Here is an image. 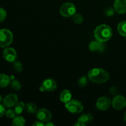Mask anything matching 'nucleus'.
Segmentation results:
<instances>
[{
    "label": "nucleus",
    "mask_w": 126,
    "mask_h": 126,
    "mask_svg": "<svg viewBox=\"0 0 126 126\" xmlns=\"http://www.w3.org/2000/svg\"><path fill=\"white\" fill-rule=\"evenodd\" d=\"M89 79L97 84H103L110 79L109 73L102 68H93L88 72Z\"/></svg>",
    "instance_id": "f257e3e1"
},
{
    "label": "nucleus",
    "mask_w": 126,
    "mask_h": 126,
    "mask_svg": "<svg viewBox=\"0 0 126 126\" xmlns=\"http://www.w3.org/2000/svg\"><path fill=\"white\" fill-rule=\"evenodd\" d=\"M113 36V30L110 26L107 25H100L95 28L94 30V36L96 40L98 41H108Z\"/></svg>",
    "instance_id": "f03ea898"
},
{
    "label": "nucleus",
    "mask_w": 126,
    "mask_h": 126,
    "mask_svg": "<svg viewBox=\"0 0 126 126\" xmlns=\"http://www.w3.org/2000/svg\"><path fill=\"white\" fill-rule=\"evenodd\" d=\"M13 34L7 29L0 30V47H7L12 43Z\"/></svg>",
    "instance_id": "7ed1b4c3"
},
{
    "label": "nucleus",
    "mask_w": 126,
    "mask_h": 126,
    "mask_svg": "<svg viewBox=\"0 0 126 126\" xmlns=\"http://www.w3.org/2000/svg\"><path fill=\"white\" fill-rule=\"evenodd\" d=\"M65 108L70 113L73 114L81 113L84 110V106L81 102L76 100H71L65 103Z\"/></svg>",
    "instance_id": "20e7f679"
},
{
    "label": "nucleus",
    "mask_w": 126,
    "mask_h": 126,
    "mask_svg": "<svg viewBox=\"0 0 126 126\" xmlns=\"http://www.w3.org/2000/svg\"><path fill=\"white\" fill-rule=\"evenodd\" d=\"M76 12V6L71 2H65L62 5L60 8V14L64 17H72Z\"/></svg>",
    "instance_id": "39448f33"
},
{
    "label": "nucleus",
    "mask_w": 126,
    "mask_h": 126,
    "mask_svg": "<svg viewBox=\"0 0 126 126\" xmlns=\"http://www.w3.org/2000/svg\"><path fill=\"white\" fill-rule=\"evenodd\" d=\"M111 105L116 110H121L126 107V98L121 95H116L113 98Z\"/></svg>",
    "instance_id": "423d86ee"
},
{
    "label": "nucleus",
    "mask_w": 126,
    "mask_h": 126,
    "mask_svg": "<svg viewBox=\"0 0 126 126\" xmlns=\"http://www.w3.org/2000/svg\"><path fill=\"white\" fill-rule=\"evenodd\" d=\"M57 87L56 82L53 79H47L43 82L41 86L39 89L41 92L47 91V92H52L55 91Z\"/></svg>",
    "instance_id": "0eeeda50"
},
{
    "label": "nucleus",
    "mask_w": 126,
    "mask_h": 126,
    "mask_svg": "<svg viewBox=\"0 0 126 126\" xmlns=\"http://www.w3.org/2000/svg\"><path fill=\"white\" fill-rule=\"evenodd\" d=\"M36 118L43 123H47L52 119V114L50 111L46 108H40L36 112Z\"/></svg>",
    "instance_id": "6e6552de"
},
{
    "label": "nucleus",
    "mask_w": 126,
    "mask_h": 126,
    "mask_svg": "<svg viewBox=\"0 0 126 126\" xmlns=\"http://www.w3.org/2000/svg\"><path fill=\"white\" fill-rule=\"evenodd\" d=\"M111 101L107 97H101L96 102V107L100 111H106L110 107Z\"/></svg>",
    "instance_id": "1a4fd4ad"
},
{
    "label": "nucleus",
    "mask_w": 126,
    "mask_h": 126,
    "mask_svg": "<svg viewBox=\"0 0 126 126\" xmlns=\"http://www.w3.org/2000/svg\"><path fill=\"white\" fill-rule=\"evenodd\" d=\"M18 102V97L16 94H9L7 95L2 100V104L6 108L14 107Z\"/></svg>",
    "instance_id": "9d476101"
},
{
    "label": "nucleus",
    "mask_w": 126,
    "mask_h": 126,
    "mask_svg": "<svg viewBox=\"0 0 126 126\" xmlns=\"http://www.w3.org/2000/svg\"><path fill=\"white\" fill-rule=\"evenodd\" d=\"M3 58L8 62H14L17 59V52L12 47H6L2 52Z\"/></svg>",
    "instance_id": "9b49d317"
},
{
    "label": "nucleus",
    "mask_w": 126,
    "mask_h": 126,
    "mask_svg": "<svg viewBox=\"0 0 126 126\" xmlns=\"http://www.w3.org/2000/svg\"><path fill=\"white\" fill-rule=\"evenodd\" d=\"M105 45L103 42L95 40L91 41L89 45V49L92 52H102L104 51Z\"/></svg>",
    "instance_id": "f8f14e48"
},
{
    "label": "nucleus",
    "mask_w": 126,
    "mask_h": 126,
    "mask_svg": "<svg viewBox=\"0 0 126 126\" xmlns=\"http://www.w3.org/2000/svg\"><path fill=\"white\" fill-rule=\"evenodd\" d=\"M114 9L115 12L119 14L126 13V0H115L114 2Z\"/></svg>",
    "instance_id": "ddd939ff"
},
{
    "label": "nucleus",
    "mask_w": 126,
    "mask_h": 126,
    "mask_svg": "<svg viewBox=\"0 0 126 126\" xmlns=\"http://www.w3.org/2000/svg\"><path fill=\"white\" fill-rule=\"evenodd\" d=\"M72 94L69 90L65 89L60 93V99L62 103H66L71 100Z\"/></svg>",
    "instance_id": "4468645a"
},
{
    "label": "nucleus",
    "mask_w": 126,
    "mask_h": 126,
    "mask_svg": "<svg viewBox=\"0 0 126 126\" xmlns=\"http://www.w3.org/2000/svg\"><path fill=\"white\" fill-rule=\"evenodd\" d=\"M93 116L90 113H85L78 119V121L84 123V124H89L93 121Z\"/></svg>",
    "instance_id": "2eb2a0df"
},
{
    "label": "nucleus",
    "mask_w": 126,
    "mask_h": 126,
    "mask_svg": "<svg viewBox=\"0 0 126 126\" xmlns=\"http://www.w3.org/2000/svg\"><path fill=\"white\" fill-rule=\"evenodd\" d=\"M11 83V79L5 74H0V87L5 88Z\"/></svg>",
    "instance_id": "dca6fc26"
},
{
    "label": "nucleus",
    "mask_w": 126,
    "mask_h": 126,
    "mask_svg": "<svg viewBox=\"0 0 126 126\" xmlns=\"http://www.w3.org/2000/svg\"><path fill=\"white\" fill-rule=\"evenodd\" d=\"M25 124V119L22 116H15L12 120V125L14 126H23Z\"/></svg>",
    "instance_id": "f3484780"
},
{
    "label": "nucleus",
    "mask_w": 126,
    "mask_h": 126,
    "mask_svg": "<svg viewBox=\"0 0 126 126\" xmlns=\"http://www.w3.org/2000/svg\"><path fill=\"white\" fill-rule=\"evenodd\" d=\"M117 30L119 34L123 36H126V21L119 22L118 25Z\"/></svg>",
    "instance_id": "a211bd4d"
},
{
    "label": "nucleus",
    "mask_w": 126,
    "mask_h": 126,
    "mask_svg": "<svg viewBox=\"0 0 126 126\" xmlns=\"http://www.w3.org/2000/svg\"><path fill=\"white\" fill-rule=\"evenodd\" d=\"M26 105L23 102H17V104L14 106V111L16 114H20L23 112L25 108H26Z\"/></svg>",
    "instance_id": "6ab92c4d"
},
{
    "label": "nucleus",
    "mask_w": 126,
    "mask_h": 126,
    "mask_svg": "<svg viewBox=\"0 0 126 126\" xmlns=\"http://www.w3.org/2000/svg\"><path fill=\"white\" fill-rule=\"evenodd\" d=\"M26 110L28 113H30V114H34V113H36L37 111V107L34 103H27L26 104Z\"/></svg>",
    "instance_id": "aec40b11"
},
{
    "label": "nucleus",
    "mask_w": 126,
    "mask_h": 126,
    "mask_svg": "<svg viewBox=\"0 0 126 126\" xmlns=\"http://www.w3.org/2000/svg\"><path fill=\"white\" fill-rule=\"evenodd\" d=\"M72 20L76 24H81L84 20L83 16L79 13H75L72 16Z\"/></svg>",
    "instance_id": "412c9836"
},
{
    "label": "nucleus",
    "mask_w": 126,
    "mask_h": 126,
    "mask_svg": "<svg viewBox=\"0 0 126 126\" xmlns=\"http://www.w3.org/2000/svg\"><path fill=\"white\" fill-rule=\"evenodd\" d=\"M88 79L89 78H87V76H82V77L80 78L78 80V85L81 87H85L87 84H88Z\"/></svg>",
    "instance_id": "4be33fe9"
},
{
    "label": "nucleus",
    "mask_w": 126,
    "mask_h": 126,
    "mask_svg": "<svg viewBox=\"0 0 126 126\" xmlns=\"http://www.w3.org/2000/svg\"><path fill=\"white\" fill-rule=\"evenodd\" d=\"M13 68L14 69L15 71L17 73H20L22 72V70L23 69V65L20 63V62L18 61H15L14 62H13Z\"/></svg>",
    "instance_id": "5701e85b"
},
{
    "label": "nucleus",
    "mask_w": 126,
    "mask_h": 126,
    "mask_svg": "<svg viewBox=\"0 0 126 126\" xmlns=\"http://www.w3.org/2000/svg\"><path fill=\"white\" fill-rule=\"evenodd\" d=\"M11 85V87L12 89L15 90V91H19L21 89V84L20 82L17 80H13L12 82L10 83Z\"/></svg>",
    "instance_id": "b1692460"
},
{
    "label": "nucleus",
    "mask_w": 126,
    "mask_h": 126,
    "mask_svg": "<svg viewBox=\"0 0 126 126\" xmlns=\"http://www.w3.org/2000/svg\"><path fill=\"white\" fill-rule=\"evenodd\" d=\"M114 12H115V10L114 7L113 8L112 7H108L105 9L104 13L105 15L107 17H111L114 14Z\"/></svg>",
    "instance_id": "393cba45"
},
{
    "label": "nucleus",
    "mask_w": 126,
    "mask_h": 126,
    "mask_svg": "<svg viewBox=\"0 0 126 126\" xmlns=\"http://www.w3.org/2000/svg\"><path fill=\"white\" fill-rule=\"evenodd\" d=\"M6 16H7V12H6V10L0 7V23L3 22L6 19Z\"/></svg>",
    "instance_id": "a878e982"
},
{
    "label": "nucleus",
    "mask_w": 126,
    "mask_h": 126,
    "mask_svg": "<svg viewBox=\"0 0 126 126\" xmlns=\"http://www.w3.org/2000/svg\"><path fill=\"white\" fill-rule=\"evenodd\" d=\"M6 116L7 118H14L15 116H16V112H15L14 110H13L9 109L8 110H7L6 111Z\"/></svg>",
    "instance_id": "bb28decb"
},
{
    "label": "nucleus",
    "mask_w": 126,
    "mask_h": 126,
    "mask_svg": "<svg viewBox=\"0 0 126 126\" xmlns=\"http://www.w3.org/2000/svg\"><path fill=\"white\" fill-rule=\"evenodd\" d=\"M6 107L3 104H0V118L6 114Z\"/></svg>",
    "instance_id": "cd10ccee"
},
{
    "label": "nucleus",
    "mask_w": 126,
    "mask_h": 126,
    "mask_svg": "<svg viewBox=\"0 0 126 126\" xmlns=\"http://www.w3.org/2000/svg\"><path fill=\"white\" fill-rule=\"evenodd\" d=\"M110 94L112 95H116L118 93V89L115 86H113L110 88Z\"/></svg>",
    "instance_id": "c85d7f7f"
},
{
    "label": "nucleus",
    "mask_w": 126,
    "mask_h": 126,
    "mask_svg": "<svg viewBox=\"0 0 126 126\" xmlns=\"http://www.w3.org/2000/svg\"><path fill=\"white\" fill-rule=\"evenodd\" d=\"M32 125L34 126H43L45 125V124H44V123H43V122L40 121H36L35 123H33Z\"/></svg>",
    "instance_id": "c756f323"
},
{
    "label": "nucleus",
    "mask_w": 126,
    "mask_h": 126,
    "mask_svg": "<svg viewBox=\"0 0 126 126\" xmlns=\"http://www.w3.org/2000/svg\"><path fill=\"white\" fill-rule=\"evenodd\" d=\"M74 126H86V124H84V123H81V122H78V121L77 122V123H76V124H75V125Z\"/></svg>",
    "instance_id": "7c9ffc66"
},
{
    "label": "nucleus",
    "mask_w": 126,
    "mask_h": 126,
    "mask_svg": "<svg viewBox=\"0 0 126 126\" xmlns=\"http://www.w3.org/2000/svg\"><path fill=\"white\" fill-rule=\"evenodd\" d=\"M45 126H54V124L52 123H50V122L49 121V122H47V123L45 124Z\"/></svg>",
    "instance_id": "2f4dec72"
},
{
    "label": "nucleus",
    "mask_w": 126,
    "mask_h": 126,
    "mask_svg": "<svg viewBox=\"0 0 126 126\" xmlns=\"http://www.w3.org/2000/svg\"><path fill=\"white\" fill-rule=\"evenodd\" d=\"M124 121H125L126 123V111L125 113H124Z\"/></svg>",
    "instance_id": "473e14b6"
},
{
    "label": "nucleus",
    "mask_w": 126,
    "mask_h": 126,
    "mask_svg": "<svg viewBox=\"0 0 126 126\" xmlns=\"http://www.w3.org/2000/svg\"><path fill=\"white\" fill-rule=\"evenodd\" d=\"M2 101V97H1V95H0V102H1Z\"/></svg>",
    "instance_id": "72a5a7b5"
},
{
    "label": "nucleus",
    "mask_w": 126,
    "mask_h": 126,
    "mask_svg": "<svg viewBox=\"0 0 126 126\" xmlns=\"http://www.w3.org/2000/svg\"></svg>",
    "instance_id": "f704fd0d"
}]
</instances>
